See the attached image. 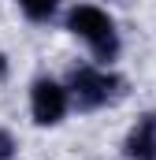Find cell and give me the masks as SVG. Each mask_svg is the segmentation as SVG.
<instances>
[{
    "label": "cell",
    "instance_id": "obj_1",
    "mask_svg": "<svg viewBox=\"0 0 156 160\" xmlns=\"http://www.w3.org/2000/svg\"><path fill=\"white\" fill-rule=\"evenodd\" d=\"M67 30L89 41V48H93L97 60L108 63V60L119 56V34H115V22L108 19V11H100L93 4H78L67 15Z\"/></svg>",
    "mask_w": 156,
    "mask_h": 160
},
{
    "label": "cell",
    "instance_id": "obj_2",
    "mask_svg": "<svg viewBox=\"0 0 156 160\" xmlns=\"http://www.w3.org/2000/svg\"><path fill=\"white\" fill-rule=\"evenodd\" d=\"M71 89H75V101L82 108H97V104H108V101L119 97L123 78L104 75V71H93V67H75L71 71Z\"/></svg>",
    "mask_w": 156,
    "mask_h": 160
},
{
    "label": "cell",
    "instance_id": "obj_3",
    "mask_svg": "<svg viewBox=\"0 0 156 160\" xmlns=\"http://www.w3.org/2000/svg\"><path fill=\"white\" fill-rule=\"evenodd\" d=\"M30 108H34V119L41 127H52V123L63 119L67 112V89L52 78H37L34 82V93H30Z\"/></svg>",
    "mask_w": 156,
    "mask_h": 160
},
{
    "label": "cell",
    "instance_id": "obj_4",
    "mask_svg": "<svg viewBox=\"0 0 156 160\" xmlns=\"http://www.w3.org/2000/svg\"><path fill=\"white\" fill-rule=\"evenodd\" d=\"M126 160H156V116L145 112L126 134Z\"/></svg>",
    "mask_w": 156,
    "mask_h": 160
},
{
    "label": "cell",
    "instance_id": "obj_5",
    "mask_svg": "<svg viewBox=\"0 0 156 160\" xmlns=\"http://www.w3.org/2000/svg\"><path fill=\"white\" fill-rule=\"evenodd\" d=\"M22 4V11H26V19H34V22H41V19H48L56 8H60V0H19Z\"/></svg>",
    "mask_w": 156,
    "mask_h": 160
},
{
    "label": "cell",
    "instance_id": "obj_6",
    "mask_svg": "<svg viewBox=\"0 0 156 160\" xmlns=\"http://www.w3.org/2000/svg\"><path fill=\"white\" fill-rule=\"evenodd\" d=\"M11 153H15V142L7 130H0V160H11Z\"/></svg>",
    "mask_w": 156,
    "mask_h": 160
},
{
    "label": "cell",
    "instance_id": "obj_7",
    "mask_svg": "<svg viewBox=\"0 0 156 160\" xmlns=\"http://www.w3.org/2000/svg\"><path fill=\"white\" fill-rule=\"evenodd\" d=\"M4 75H7V60L0 56V82H4Z\"/></svg>",
    "mask_w": 156,
    "mask_h": 160
}]
</instances>
